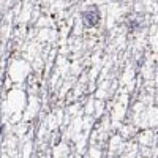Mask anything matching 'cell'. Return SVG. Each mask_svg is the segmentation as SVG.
<instances>
[{
    "mask_svg": "<svg viewBox=\"0 0 158 158\" xmlns=\"http://www.w3.org/2000/svg\"><path fill=\"white\" fill-rule=\"evenodd\" d=\"M82 21L87 27H95L100 22V11L97 6H90L85 11H82Z\"/></svg>",
    "mask_w": 158,
    "mask_h": 158,
    "instance_id": "1",
    "label": "cell"
}]
</instances>
